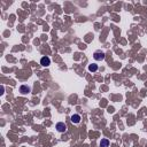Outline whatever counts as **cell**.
I'll return each instance as SVG.
<instances>
[{
  "label": "cell",
  "mask_w": 147,
  "mask_h": 147,
  "mask_svg": "<svg viewBox=\"0 0 147 147\" xmlns=\"http://www.w3.org/2000/svg\"><path fill=\"white\" fill-rule=\"evenodd\" d=\"M93 58L95 61H102L105 59V53L101 52V51H97V52H94V54H93Z\"/></svg>",
  "instance_id": "cell-1"
},
{
  "label": "cell",
  "mask_w": 147,
  "mask_h": 147,
  "mask_svg": "<svg viewBox=\"0 0 147 147\" xmlns=\"http://www.w3.org/2000/svg\"><path fill=\"white\" fill-rule=\"evenodd\" d=\"M55 128H56V130H58L59 132H66V130H67V126H66V124H64L63 122L56 123Z\"/></svg>",
  "instance_id": "cell-2"
},
{
  "label": "cell",
  "mask_w": 147,
  "mask_h": 147,
  "mask_svg": "<svg viewBox=\"0 0 147 147\" xmlns=\"http://www.w3.org/2000/svg\"><path fill=\"white\" fill-rule=\"evenodd\" d=\"M40 64L43 67H48L51 64V59L48 56H43L42 60H40Z\"/></svg>",
  "instance_id": "cell-3"
},
{
  "label": "cell",
  "mask_w": 147,
  "mask_h": 147,
  "mask_svg": "<svg viewBox=\"0 0 147 147\" xmlns=\"http://www.w3.org/2000/svg\"><path fill=\"white\" fill-rule=\"evenodd\" d=\"M30 91H31V89H30V86H28V85H22V86L20 87V92H21L22 94L30 93Z\"/></svg>",
  "instance_id": "cell-4"
},
{
  "label": "cell",
  "mask_w": 147,
  "mask_h": 147,
  "mask_svg": "<svg viewBox=\"0 0 147 147\" xmlns=\"http://www.w3.org/2000/svg\"><path fill=\"white\" fill-rule=\"evenodd\" d=\"M70 120H71V122H73V123L77 124V123L81 122V116H79L78 114H74V115L70 117Z\"/></svg>",
  "instance_id": "cell-5"
},
{
  "label": "cell",
  "mask_w": 147,
  "mask_h": 147,
  "mask_svg": "<svg viewBox=\"0 0 147 147\" xmlns=\"http://www.w3.org/2000/svg\"><path fill=\"white\" fill-rule=\"evenodd\" d=\"M109 146V140L108 139H101L100 141V147H108Z\"/></svg>",
  "instance_id": "cell-6"
},
{
  "label": "cell",
  "mask_w": 147,
  "mask_h": 147,
  "mask_svg": "<svg viewBox=\"0 0 147 147\" xmlns=\"http://www.w3.org/2000/svg\"><path fill=\"white\" fill-rule=\"evenodd\" d=\"M89 70L92 71V73H94V71L98 70V66H97V64H94V63L90 64V66H89Z\"/></svg>",
  "instance_id": "cell-7"
}]
</instances>
